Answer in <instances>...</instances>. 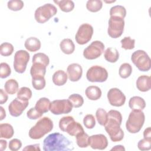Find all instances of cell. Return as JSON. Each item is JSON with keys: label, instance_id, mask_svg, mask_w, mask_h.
Returning <instances> with one entry per match:
<instances>
[{"label": "cell", "instance_id": "cell-1", "mask_svg": "<svg viewBox=\"0 0 151 151\" xmlns=\"http://www.w3.org/2000/svg\"><path fill=\"white\" fill-rule=\"evenodd\" d=\"M122 122V116L120 111L110 110L107 113V120L104 126L113 142H119L123 139L124 132L120 127Z\"/></svg>", "mask_w": 151, "mask_h": 151}, {"label": "cell", "instance_id": "cell-2", "mask_svg": "<svg viewBox=\"0 0 151 151\" xmlns=\"http://www.w3.org/2000/svg\"><path fill=\"white\" fill-rule=\"evenodd\" d=\"M73 149L71 142L60 133H51L43 141V150L45 151H67Z\"/></svg>", "mask_w": 151, "mask_h": 151}, {"label": "cell", "instance_id": "cell-3", "mask_svg": "<svg viewBox=\"0 0 151 151\" xmlns=\"http://www.w3.org/2000/svg\"><path fill=\"white\" fill-rule=\"evenodd\" d=\"M53 129V122L48 117L40 119L29 131V136L32 139H39L50 132Z\"/></svg>", "mask_w": 151, "mask_h": 151}, {"label": "cell", "instance_id": "cell-4", "mask_svg": "<svg viewBox=\"0 0 151 151\" xmlns=\"http://www.w3.org/2000/svg\"><path fill=\"white\" fill-rule=\"evenodd\" d=\"M145 116L142 111L132 110L126 123L127 130L130 133L139 132L145 123Z\"/></svg>", "mask_w": 151, "mask_h": 151}, {"label": "cell", "instance_id": "cell-5", "mask_svg": "<svg viewBox=\"0 0 151 151\" xmlns=\"http://www.w3.org/2000/svg\"><path fill=\"white\" fill-rule=\"evenodd\" d=\"M131 60L141 71H147L150 69V58L143 50H139L134 51L131 56Z\"/></svg>", "mask_w": 151, "mask_h": 151}, {"label": "cell", "instance_id": "cell-6", "mask_svg": "<svg viewBox=\"0 0 151 151\" xmlns=\"http://www.w3.org/2000/svg\"><path fill=\"white\" fill-rule=\"evenodd\" d=\"M57 12V8L51 4H45L38 7L35 11L34 17L37 22L43 24L48 21Z\"/></svg>", "mask_w": 151, "mask_h": 151}, {"label": "cell", "instance_id": "cell-7", "mask_svg": "<svg viewBox=\"0 0 151 151\" xmlns=\"http://www.w3.org/2000/svg\"><path fill=\"white\" fill-rule=\"evenodd\" d=\"M124 27V19L118 17H110L109 20L107 33L113 38H119L123 32Z\"/></svg>", "mask_w": 151, "mask_h": 151}, {"label": "cell", "instance_id": "cell-8", "mask_svg": "<svg viewBox=\"0 0 151 151\" xmlns=\"http://www.w3.org/2000/svg\"><path fill=\"white\" fill-rule=\"evenodd\" d=\"M87 79L90 82H104L108 78V73L106 68L99 65L91 67L86 73Z\"/></svg>", "mask_w": 151, "mask_h": 151}, {"label": "cell", "instance_id": "cell-9", "mask_svg": "<svg viewBox=\"0 0 151 151\" xmlns=\"http://www.w3.org/2000/svg\"><path fill=\"white\" fill-rule=\"evenodd\" d=\"M29 60V54L25 50L17 51L14 55V68L18 73H23L27 68V65Z\"/></svg>", "mask_w": 151, "mask_h": 151}, {"label": "cell", "instance_id": "cell-10", "mask_svg": "<svg viewBox=\"0 0 151 151\" xmlns=\"http://www.w3.org/2000/svg\"><path fill=\"white\" fill-rule=\"evenodd\" d=\"M104 50V44L100 41H94L84 50L83 56L87 60L96 59L101 56Z\"/></svg>", "mask_w": 151, "mask_h": 151}, {"label": "cell", "instance_id": "cell-11", "mask_svg": "<svg viewBox=\"0 0 151 151\" xmlns=\"http://www.w3.org/2000/svg\"><path fill=\"white\" fill-rule=\"evenodd\" d=\"M93 34V27L87 23L81 24L76 34L75 39L80 45H84L87 43L91 39Z\"/></svg>", "mask_w": 151, "mask_h": 151}, {"label": "cell", "instance_id": "cell-12", "mask_svg": "<svg viewBox=\"0 0 151 151\" xmlns=\"http://www.w3.org/2000/svg\"><path fill=\"white\" fill-rule=\"evenodd\" d=\"M73 106L68 100H55L51 102L50 110L55 115L68 114L72 111Z\"/></svg>", "mask_w": 151, "mask_h": 151}, {"label": "cell", "instance_id": "cell-13", "mask_svg": "<svg viewBox=\"0 0 151 151\" xmlns=\"http://www.w3.org/2000/svg\"><path fill=\"white\" fill-rule=\"evenodd\" d=\"M107 99L110 104L115 107L123 106L126 101V96L117 88H111L107 93Z\"/></svg>", "mask_w": 151, "mask_h": 151}, {"label": "cell", "instance_id": "cell-14", "mask_svg": "<svg viewBox=\"0 0 151 151\" xmlns=\"http://www.w3.org/2000/svg\"><path fill=\"white\" fill-rule=\"evenodd\" d=\"M28 101H24L18 98L13 100L8 106V110L10 114L14 117H18L28 106Z\"/></svg>", "mask_w": 151, "mask_h": 151}, {"label": "cell", "instance_id": "cell-15", "mask_svg": "<svg viewBox=\"0 0 151 151\" xmlns=\"http://www.w3.org/2000/svg\"><path fill=\"white\" fill-rule=\"evenodd\" d=\"M89 145L93 149L104 150L108 146V140L103 134H94L89 136Z\"/></svg>", "mask_w": 151, "mask_h": 151}, {"label": "cell", "instance_id": "cell-16", "mask_svg": "<svg viewBox=\"0 0 151 151\" xmlns=\"http://www.w3.org/2000/svg\"><path fill=\"white\" fill-rule=\"evenodd\" d=\"M67 71L69 80L73 82L78 81L81 78L83 74L82 67L77 63L70 64L67 67Z\"/></svg>", "mask_w": 151, "mask_h": 151}, {"label": "cell", "instance_id": "cell-17", "mask_svg": "<svg viewBox=\"0 0 151 151\" xmlns=\"http://www.w3.org/2000/svg\"><path fill=\"white\" fill-rule=\"evenodd\" d=\"M72 136H76L78 134L84 132V129L81 124L73 119L66 126L64 131Z\"/></svg>", "mask_w": 151, "mask_h": 151}, {"label": "cell", "instance_id": "cell-18", "mask_svg": "<svg viewBox=\"0 0 151 151\" xmlns=\"http://www.w3.org/2000/svg\"><path fill=\"white\" fill-rule=\"evenodd\" d=\"M136 87L140 91L146 92L149 91L151 88L150 77L146 75L139 76L136 80Z\"/></svg>", "mask_w": 151, "mask_h": 151}, {"label": "cell", "instance_id": "cell-19", "mask_svg": "<svg viewBox=\"0 0 151 151\" xmlns=\"http://www.w3.org/2000/svg\"><path fill=\"white\" fill-rule=\"evenodd\" d=\"M129 106L132 110L142 111L146 107V102L141 97L133 96L129 100Z\"/></svg>", "mask_w": 151, "mask_h": 151}, {"label": "cell", "instance_id": "cell-20", "mask_svg": "<svg viewBox=\"0 0 151 151\" xmlns=\"http://www.w3.org/2000/svg\"><path fill=\"white\" fill-rule=\"evenodd\" d=\"M46 68L47 67L41 63H32L30 70V74L32 78L44 77L46 73Z\"/></svg>", "mask_w": 151, "mask_h": 151}, {"label": "cell", "instance_id": "cell-21", "mask_svg": "<svg viewBox=\"0 0 151 151\" xmlns=\"http://www.w3.org/2000/svg\"><path fill=\"white\" fill-rule=\"evenodd\" d=\"M24 46L27 50L31 52H35L40 49L41 42L37 38L31 37L25 40Z\"/></svg>", "mask_w": 151, "mask_h": 151}, {"label": "cell", "instance_id": "cell-22", "mask_svg": "<svg viewBox=\"0 0 151 151\" xmlns=\"http://www.w3.org/2000/svg\"><path fill=\"white\" fill-rule=\"evenodd\" d=\"M68 76L67 73L63 70H57L52 76V82L57 86H61L64 85L67 81Z\"/></svg>", "mask_w": 151, "mask_h": 151}, {"label": "cell", "instance_id": "cell-23", "mask_svg": "<svg viewBox=\"0 0 151 151\" xmlns=\"http://www.w3.org/2000/svg\"><path fill=\"white\" fill-rule=\"evenodd\" d=\"M85 93L87 97L91 100H97L101 96V89L96 86H90L87 87Z\"/></svg>", "mask_w": 151, "mask_h": 151}, {"label": "cell", "instance_id": "cell-24", "mask_svg": "<svg viewBox=\"0 0 151 151\" xmlns=\"http://www.w3.org/2000/svg\"><path fill=\"white\" fill-rule=\"evenodd\" d=\"M60 47L62 52L65 54H71L75 50V45L73 41L70 38L63 40L60 44Z\"/></svg>", "mask_w": 151, "mask_h": 151}, {"label": "cell", "instance_id": "cell-25", "mask_svg": "<svg viewBox=\"0 0 151 151\" xmlns=\"http://www.w3.org/2000/svg\"><path fill=\"white\" fill-rule=\"evenodd\" d=\"M51 101L46 97L40 98L37 102L35 106V108L40 113L44 114L47 113L50 110Z\"/></svg>", "mask_w": 151, "mask_h": 151}, {"label": "cell", "instance_id": "cell-26", "mask_svg": "<svg viewBox=\"0 0 151 151\" xmlns=\"http://www.w3.org/2000/svg\"><path fill=\"white\" fill-rule=\"evenodd\" d=\"M14 133L12 126L8 123H1L0 124V136L2 138L10 139Z\"/></svg>", "mask_w": 151, "mask_h": 151}, {"label": "cell", "instance_id": "cell-27", "mask_svg": "<svg viewBox=\"0 0 151 151\" xmlns=\"http://www.w3.org/2000/svg\"><path fill=\"white\" fill-rule=\"evenodd\" d=\"M104 58L110 63H116L119 58V53L117 49L112 47L108 48L106 50L104 54Z\"/></svg>", "mask_w": 151, "mask_h": 151}, {"label": "cell", "instance_id": "cell-28", "mask_svg": "<svg viewBox=\"0 0 151 151\" xmlns=\"http://www.w3.org/2000/svg\"><path fill=\"white\" fill-rule=\"evenodd\" d=\"M54 2L57 4L61 10L65 12H68L73 10L74 8V3L73 1L70 0H61L54 1Z\"/></svg>", "mask_w": 151, "mask_h": 151}, {"label": "cell", "instance_id": "cell-29", "mask_svg": "<svg viewBox=\"0 0 151 151\" xmlns=\"http://www.w3.org/2000/svg\"><path fill=\"white\" fill-rule=\"evenodd\" d=\"M18 83L15 79L7 80L4 85L5 91L9 94H14L18 90Z\"/></svg>", "mask_w": 151, "mask_h": 151}, {"label": "cell", "instance_id": "cell-30", "mask_svg": "<svg viewBox=\"0 0 151 151\" xmlns=\"http://www.w3.org/2000/svg\"><path fill=\"white\" fill-rule=\"evenodd\" d=\"M32 97V91L31 89L27 87L20 88L17 93V98L24 101H28Z\"/></svg>", "mask_w": 151, "mask_h": 151}, {"label": "cell", "instance_id": "cell-31", "mask_svg": "<svg viewBox=\"0 0 151 151\" xmlns=\"http://www.w3.org/2000/svg\"><path fill=\"white\" fill-rule=\"evenodd\" d=\"M110 17H118L124 19L126 15V10L122 5H115L110 8Z\"/></svg>", "mask_w": 151, "mask_h": 151}, {"label": "cell", "instance_id": "cell-32", "mask_svg": "<svg viewBox=\"0 0 151 151\" xmlns=\"http://www.w3.org/2000/svg\"><path fill=\"white\" fill-rule=\"evenodd\" d=\"M103 6V2L100 0H88L86 3L87 9L92 12L100 11Z\"/></svg>", "mask_w": 151, "mask_h": 151}, {"label": "cell", "instance_id": "cell-33", "mask_svg": "<svg viewBox=\"0 0 151 151\" xmlns=\"http://www.w3.org/2000/svg\"><path fill=\"white\" fill-rule=\"evenodd\" d=\"M76 143L78 147L81 148L87 147L89 145L88 135L84 132L77 135L76 136Z\"/></svg>", "mask_w": 151, "mask_h": 151}, {"label": "cell", "instance_id": "cell-34", "mask_svg": "<svg viewBox=\"0 0 151 151\" xmlns=\"http://www.w3.org/2000/svg\"><path fill=\"white\" fill-rule=\"evenodd\" d=\"M132 73V67L129 63H125L122 64L119 70V74L120 77L126 78L129 77Z\"/></svg>", "mask_w": 151, "mask_h": 151}, {"label": "cell", "instance_id": "cell-35", "mask_svg": "<svg viewBox=\"0 0 151 151\" xmlns=\"http://www.w3.org/2000/svg\"><path fill=\"white\" fill-rule=\"evenodd\" d=\"M41 63L47 67L50 63V59L45 54L42 52H38L35 54L33 55L32 63Z\"/></svg>", "mask_w": 151, "mask_h": 151}, {"label": "cell", "instance_id": "cell-36", "mask_svg": "<svg viewBox=\"0 0 151 151\" xmlns=\"http://www.w3.org/2000/svg\"><path fill=\"white\" fill-rule=\"evenodd\" d=\"M68 100L71 103L73 107L75 108H78L81 106L84 103V99L83 97L78 94H71Z\"/></svg>", "mask_w": 151, "mask_h": 151}, {"label": "cell", "instance_id": "cell-37", "mask_svg": "<svg viewBox=\"0 0 151 151\" xmlns=\"http://www.w3.org/2000/svg\"><path fill=\"white\" fill-rule=\"evenodd\" d=\"M96 116L98 123L101 126H104L107 120V113L102 108H99L96 112Z\"/></svg>", "mask_w": 151, "mask_h": 151}, {"label": "cell", "instance_id": "cell-38", "mask_svg": "<svg viewBox=\"0 0 151 151\" xmlns=\"http://www.w3.org/2000/svg\"><path fill=\"white\" fill-rule=\"evenodd\" d=\"M14 51L13 45L9 42H4L0 45V54L1 55L7 57L11 55Z\"/></svg>", "mask_w": 151, "mask_h": 151}, {"label": "cell", "instance_id": "cell-39", "mask_svg": "<svg viewBox=\"0 0 151 151\" xmlns=\"http://www.w3.org/2000/svg\"><path fill=\"white\" fill-rule=\"evenodd\" d=\"M45 80L44 77H38L32 78V87L37 90L43 89L45 86Z\"/></svg>", "mask_w": 151, "mask_h": 151}, {"label": "cell", "instance_id": "cell-40", "mask_svg": "<svg viewBox=\"0 0 151 151\" xmlns=\"http://www.w3.org/2000/svg\"><path fill=\"white\" fill-rule=\"evenodd\" d=\"M122 48L124 50H132L134 48L135 40L132 39L130 37H125L120 41Z\"/></svg>", "mask_w": 151, "mask_h": 151}, {"label": "cell", "instance_id": "cell-41", "mask_svg": "<svg viewBox=\"0 0 151 151\" xmlns=\"http://www.w3.org/2000/svg\"><path fill=\"white\" fill-rule=\"evenodd\" d=\"M7 6L10 10L17 11L24 7V2L21 0H12L8 2Z\"/></svg>", "mask_w": 151, "mask_h": 151}, {"label": "cell", "instance_id": "cell-42", "mask_svg": "<svg viewBox=\"0 0 151 151\" xmlns=\"http://www.w3.org/2000/svg\"><path fill=\"white\" fill-rule=\"evenodd\" d=\"M11 73V70L9 65L6 63L0 64V77L5 78L8 77Z\"/></svg>", "mask_w": 151, "mask_h": 151}, {"label": "cell", "instance_id": "cell-43", "mask_svg": "<svg viewBox=\"0 0 151 151\" xmlns=\"http://www.w3.org/2000/svg\"><path fill=\"white\" fill-rule=\"evenodd\" d=\"M83 123L87 129H93L96 125V120L93 115L91 114H87L83 119Z\"/></svg>", "mask_w": 151, "mask_h": 151}, {"label": "cell", "instance_id": "cell-44", "mask_svg": "<svg viewBox=\"0 0 151 151\" xmlns=\"http://www.w3.org/2000/svg\"><path fill=\"white\" fill-rule=\"evenodd\" d=\"M137 147L140 150H148L151 149V139H142L137 143Z\"/></svg>", "mask_w": 151, "mask_h": 151}, {"label": "cell", "instance_id": "cell-45", "mask_svg": "<svg viewBox=\"0 0 151 151\" xmlns=\"http://www.w3.org/2000/svg\"><path fill=\"white\" fill-rule=\"evenodd\" d=\"M42 113L38 111L35 107L31 108L27 113V117L31 120H35L42 116Z\"/></svg>", "mask_w": 151, "mask_h": 151}, {"label": "cell", "instance_id": "cell-46", "mask_svg": "<svg viewBox=\"0 0 151 151\" xmlns=\"http://www.w3.org/2000/svg\"><path fill=\"white\" fill-rule=\"evenodd\" d=\"M22 146V143L20 140L18 139H13L9 142V148L11 150L17 151L19 150Z\"/></svg>", "mask_w": 151, "mask_h": 151}, {"label": "cell", "instance_id": "cell-47", "mask_svg": "<svg viewBox=\"0 0 151 151\" xmlns=\"http://www.w3.org/2000/svg\"><path fill=\"white\" fill-rule=\"evenodd\" d=\"M8 96L3 89L0 90V103L1 104L6 103L8 100Z\"/></svg>", "mask_w": 151, "mask_h": 151}, {"label": "cell", "instance_id": "cell-48", "mask_svg": "<svg viewBox=\"0 0 151 151\" xmlns=\"http://www.w3.org/2000/svg\"><path fill=\"white\" fill-rule=\"evenodd\" d=\"M40 145L39 144H35L27 146L25 147L23 149V150H40Z\"/></svg>", "mask_w": 151, "mask_h": 151}, {"label": "cell", "instance_id": "cell-49", "mask_svg": "<svg viewBox=\"0 0 151 151\" xmlns=\"http://www.w3.org/2000/svg\"><path fill=\"white\" fill-rule=\"evenodd\" d=\"M144 138L147 139H151V129L150 127H148L143 132Z\"/></svg>", "mask_w": 151, "mask_h": 151}, {"label": "cell", "instance_id": "cell-50", "mask_svg": "<svg viewBox=\"0 0 151 151\" xmlns=\"http://www.w3.org/2000/svg\"><path fill=\"white\" fill-rule=\"evenodd\" d=\"M0 144H1V147H0V150L1 151L4 150L6 148V145H7V142L5 140L1 139L0 140Z\"/></svg>", "mask_w": 151, "mask_h": 151}, {"label": "cell", "instance_id": "cell-51", "mask_svg": "<svg viewBox=\"0 0 151 151\" xmlns=\"http://www.w3.org/2000/svg\"><path fill=\"white\" fill-rule=\"evenodd\" d=\"M0 110H1V114H0V120H2L5 117H6V113L4 108L1 106L0 107Z\"/></svg>", "mask_w": 151, "mask_h": 151}, {"label": "cell", "instance_id": "cell-52", "mask_svg": "<svg viewBox=\"0 0 151 151\" xmlns=\"http://www.w3.org/2000/svg\"><path fill=\"white\" fill-rule=\"evenodd\" d=\"M111 150H125V148L122 145H116L114 147H113Z\"/></svg>", "mask_w": 151, "mask_h": 151}]
</instances>
